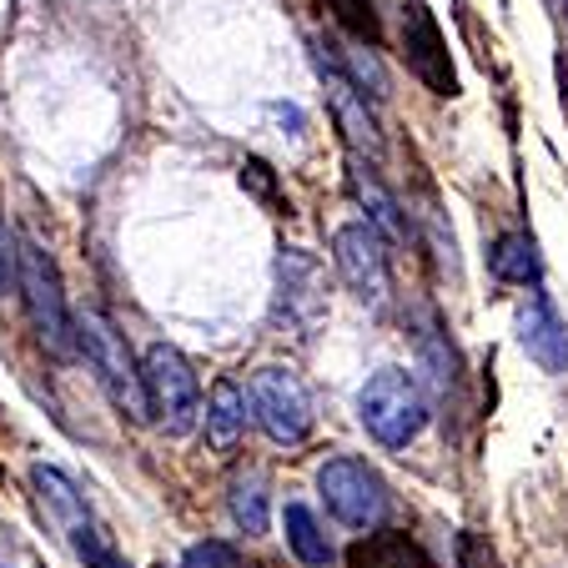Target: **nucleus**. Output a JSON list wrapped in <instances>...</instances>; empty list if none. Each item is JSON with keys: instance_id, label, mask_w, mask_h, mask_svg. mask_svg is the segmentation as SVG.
Here are the masks:
<instances>
[{"instance_id": "f257e3e1", "label": "nucleus", "mask_w": 568, "mask_h": 568, "mask_svg": "<svg viewBox=\"0 0 568 568\" xmlns=\"http://www.w3.org/2000/svg\"><path fill=\"white\" fill-rule=\"evenodd\" d=\"M357 418L383 448H408L428 428V403H423V387L403 367H377L357 393Z\"/></svg>"}, {"instance_id": "f03ea898", "label": "nucleus", "mask_w": 568, "mask_h": 568, "mask_svg": "<svg viewBox=\"0 0 568 568\" xmlns=\"http://www.w3.org/2000/svg\"><path fill=\"white\" fill-rule=\"evenodd\" d=\"M75 347L87 353L91 373H97V383L111 393V403H116L131 423H146L151 418L146 377L136 373V363H131L126 337H121L101 312H81V317H75Z\"/></svg>"}, {"instance_id": "7ed1b4c3", "label": "nucleus", "mask_w": 568, "mask_h": 568, "mask_svg": "<svg viewBox=\"0 0 568 568\" xmlns=\"http://www.w3.org/2000/svg\"><path fill=\"white\" fill-rule=\"evenodd\" d=\"M31 483H36V494H41V504L55 514V524L65 528V538H71L75 558L87 568H131L126 558L116 554V544H111V534L91 518L87 498L75 494V483L65 478L61 468H45V463H36L31 468Z\"/></svg>"}, {"instance_id": "20e7f679", "label": "nucleus", "mask_w": 568, "mask_h": 568, "mask_svg": "<svg viewBox=\"0 0 568 568\" xmlns=\"http://www.w3.org/2000/svg\"><path fill=\"white\" fill-rule=\"evenodd\" d=\"M141 377H146L151 418H161V428L166 433H192L196 413H202V387H196L192 363H186L176 347L156 343V347H146Z\"/></svg>"}, {"instance_id": "39448f33", "label": "nucleus", "mask_w": 568, "mask_h": 568, "mask_svg": "<svg viewBox=\"0 0 568 568\" xmlns=\"http://www.w3.org/2000/svg\"><path fill=\"white\" fill-rule=\"evenodd\" d=\"M247 403H252V418L262 423L272 443H307L312 433V403H307V387L297 383V373L287 367H257L247 383Z\"/></svg>"}, {"instance_id": "423d86ee", "label": "nucleus", "mask_w": 568, "mask_h": 568, "mask_svg": "<svg viewBox=\"0 0 568 568\" xmlns=\"http://www.w3.org/2000/svg\"><path fill=\"white\" fill-rule=\"evenodd\" d=\"M21 292H26V307H31L36 327H41V343L51 347L55 357H71L75 317H71V307H65L61 272H55L51 252L36 247V242H21Z\"/></svg>"}, {"instance_id": "0eeeda50", "label": "nucleus", "mask_w": 568, "mask_h": 568, "mask_svg": "<svg viewBox=\"0 0 568 568\" xmlns=\"http://www.w3.org/2000/svg\"><path fill=\"white\" fill-rule=\"evenodd\" d=\"M317 494L327 504V514L347 528H367L383 518L387 508V483L377 478V468H367L363 458H333L317 473Z\"/></svg>"}, {"instance_id": "6e6552de", "label": "nucleus", "mask_w": 568, "mask_h": 568, "mask_svg": "<svg viewBox=\"0 0 568 568\" xmlns=\"http://www.w3.org/2000/svg\"><path fill=\"white\" fill-rule=\"evenodd\" d=\"M403 61L433 97H458V75L448 61V36L438 31L423 0H403Z\"/></svg>"}, {"instance_id": "1a4fd4ad", "label": "nucleus", "mask_w": 568, "mask_h": 568, "mask_svg": "<svg viewBox=\"0 0 568 568\" xmlns=\"http://www.w3.org/2000/svg\"><path fill=\"white\" fill-rule=\"evenodd\" d=\"M333 262L343 272V282L367 302V307H383L387 292H393V277H387V252L383 236L373 232L367 222L337 226L333 232Z\"/></svg>"}, {"instance_id": "9d476101", "label": "nucleus", "mask_w": 568, "mask_h": 568, "mask_svg": "<svg viewBox=\"0 0 568 568\" xmlns=\"http://www.w3.org/2000/svg\"><path fill=\"white\" fill-rule=\"evenodd\" d=\"M317 71H322V81H327V91H333V106H337V121L347 126V141H353L357 151H367V156H383V131H377V116L367 111V91H357L353 75L337 61H327L322 45H317Z\"/></svg>"}, {"instance_id": "9b49d317", "label": "nucleus", "mask_w": 568, "mask_h": 568, "mask_svg": "<svg viewBox=\"0 0 568 568\" xmlns=\"http://www.w3.org/2000/svg\"><path fill=\"white\" fill-rule=\"evenodd\" d=\"M518 343H524V353L534 357L544 373H568V327L558 322L554 302L538 292V297L524 302V312H518Z\"/></svg>"}, {"instance_id": "f8f14e48", "label": "nucleus", "mask_w": 568, "mask_h": 568, "mask_svg": "<svg viewBox=\"0 0 568 568\" xmlns=\"http://www.w3.org/2000/svg\"><path fill=\"white\" fill-rule=\"evenodd\" d=\"M242 428H247V393L232 377H222L212 387V403H206V438H212L216 453H232Z\"/></svg>"}, {"instance_id": "ddd939ff", "label": "nucleus", "mask_w": 568, "mask_h": 568, "mask_svg": "<svg viewBox=\"0 0 568 568\" xmlns=\"http://www.w3.org/2000/svg\"><path fill=\"white\" fill-rule=\"evenodd\" d=\"M347 568H433L428 554L418 548V538L408 534H373L363 544H353Z\"/></svg>"}, {"instance_id": "4468645a", "label": "nucleus", "mask_w": 568, "mask_h": 568, "mask_svg": "<svg viewBox=\"0 0 568 568\" xmlns=\"http://www.w3.org/2000/svg\"><path fill=\"white\" fill-rule=\"evenodd\" d=\"M353 192H357V202L367 206V226H373V232L383 236V242H403V236H408L403 216H397L393 192H383V182H377V176L367 172L363 161H353Z\"/></svg>"}, {"instance_id": "2eb2a0df", "label": "nucleus", "mask_w": 568, "mask_h": 568, "mask_svg": "<svg viewBox=\"0 0 568 568\" xmlns=\"http://www.w3.org/2000/svg\"><path fill=\"white\" fill-rule=\"evenodd\" d=\"M494 277L498 282H518V287H528L534 282L538 287V247H534V236L528 232H508V236H498V247H494Z\"/></svg>"}, {"instance_id": "dca6fc26", "label": "nucleus", "mask_w": 568, "mask_h": 568, "mask_svg": "<svg viewBox=\"0 0 568 568\" xmlns=\"http://www.w3.org/2000/svg\"><path fill=\"white\" fill-rule=\"evenodd\" d=\"M282 524H287V548H292V554H297L307 568H322L327 558H333V548H327V538H322V528H317V518H312L307 504H287Z\"/></svg>"}, {"instance_id": "f3484780", "label": "nucleus", "mask_w": 568, "mask_h": 568, "mask_svg": "<svg viewBox=\"0 0 568 568\" xmlns=\"http://www.w3.org/2000/svg\"><path fill=\"white\" fill-rule=\"evenodd\" d=\"M232 518L242 534H267V488L257 473L232 483Z\"/></svg>"}, {"instance_id": "a211bd4d", "label": "nucleus", "mask_w": 568, "mask_h": 568, "mask_svg": "<svg viewBox=\"0 0 568 568\" xmlns=\"http://www.w3.org/2000/svg\"><path fill=\"white\" fill-rule=\"evenodd\" d=\"M327 11H333V21L343 26L347 36H357L363 45H377L383 41V21H377V6L373 0H322Z\"/></svg>"}, {"instance_id": "6ab92c4d", "label": "nucleus", "mask_w": 568, "mask_h": 568, "mask_svg": "<svg viewBox=\"0 0 568 568\" xmlns=\"http://www.w3.org/2000/svg\"><path fill=\"white\" fill-rule=\"evenodd\" d=\"M333 51H337V45H333ZM337 55H347V65H353V87H357V91L373 87L377 101L387 97V75H383V65H377V55L367 51V45H353V51H337Z\"/></svg>"}, {"instance_id": "aec40b11", "label": "nucleus", "mask_w": 568, "mask_h": 568, "mask_svg": "<svg viewBox=\"0 0 568 568\" xmlns=\"http://www.w3.org/2000/svg\"><path fill=\"white\" fill-rule=\"evenodd\" d=\"M182 568H242V554L222 538H206V544H192L182 558Z\"/></svg>"}, {"instance_id": "412c9836", "label": "nucleus", "mask_w": 568, "mask_h": 568, "mask_svg": "<svg viewBox=\"0 0 568 568\" xmlns=\"http://www.w3.org/2000/svg\"><path fill=\"white\" fill-rule=\"evenodd\" d=\"M0 287H21V242L0 222Z\"/></svg>"}, {"instance_id": "4be33fe9", "label": "nucleus", "mask_w": 568, "mask_h": 568, "mask_svg": "<svg viewBox=\"0 0 568 568\" xmlns=\"http://www.w3.org/2000/svg\"><path fill=\"white\" fill-rule=\"evenodd\" d=\"M458 568H504V564L478 534H458Z\"/></svg>"}, {"instance_id": "5701e85b", "label": "nucleus", "mask_w": 568, "mask_h": 568, "mask_svg": "<svg viewBox=\"0 0 568 568\" xmlns=\"http://www.w3.org/2000/svg\"><path fill=\"white\" fill-rule=\"evenodd\" d=\"M242 182H252L262 196H272V172L262 166V161H247V166H242Z\"/></svg>"}]
</instances>
